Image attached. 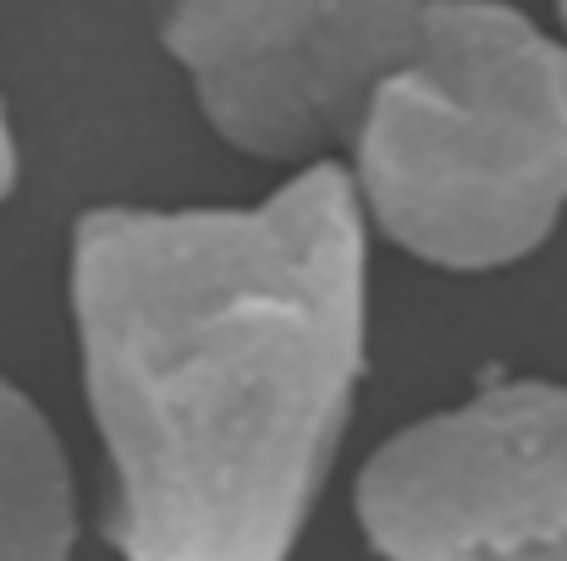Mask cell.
Listing matches in <instances>:
<instances>
[{
	"label": "cell",
	"mask_w": 567,
	"mask_h": 561,
	"mask_svg": "<svg viewBox=\"0 0 567 561\" xmlns=\"http://www.w3.org/2000/svg\"><path fill=\"white\" fill-rule=\"evenodd\" d=\"M380 242L491 276L535 259L567 215V44L513 0L430 17L342 155Z\"/></svg>",
	"instance_id": "obj_2"
},
{
	"label": "cell",
	"mask_w": 567,
	"mask_h": 561,
	"mask_svg": "<svg viewBox=\"0 0 567 561\" xmlns=\"http://www.w3.org/2000/svg\"><path fill=\"white\" fill-rule=\"evenodd\" d=\"M435 11L408 0H337V11L292 50L248 72L188 83L204 127L265 166L309 172L342 160L375 94L413 61Z\"/></svg>",
	"instance_id": "obj_4"
},
{
	"label": "cell",
	"mask_w": 567,
	"mask_h": 561,
	"mask_svg": "<svg viewBox=\"0 0 567 561\" xmlns=\"http://www.w3.org/2000/svg\"><path fill=\"white\" fill-rule=\"evenodd\" d=\"M380 561H567V385L491 374L385 435L353 479Z\"/></svg>",
	"instance_id": "obj_3"
},
{
	"label": "cell",
	"mask_w": 567,
	"mask_h": 561,
	"mask_svg": "<svg viewBox=\"0 0 567 561\" xmlns=\"http://www.w3.org/2000/svg\"><path fill=\"white\" fill-rule=\"evenodd\" d=\"M375 231L342 160L254 204H94L66 309L122 561H292L370 374Z\"/></svg>",
	"instance_id": "obj_1"
},
{
	"label": "cell",
	"mask_w": 567,
	"mask_h": 561,
	"mask_svg": "<svg viewBox=\"0 0 567 561\" xmlns=\"http://www.w3.org/2000/svg\"><path fill=\"white\" fill-rule=\"evenodd\" d=\"M78 479L55 424L0 374V561L78 557Z\"/></svg>",
	"instance_id": "obj_5"
},
{
	"label": "cell",
	"mask_w": 567,
	"mask_h": 561,
	"mask_svg": "<svg viewBox=\"0 0 567 561\" xmlns=\"http://www.w3.org/2000/svg\"><path fill=\"white\" fill-rule=\"evenodd\" d=\"M17 177H22V155H17V127H11V111L0 100V204L17 193Z\"/></svg>",
	"instance_id": "obj_7"
},
{
	"label": "cell",
	"mask_w": 567,
	"mask_h": 561,
	"mask_svg": "<svg viewBox=\"0 0 567 561\" xmlns=\"http://www.w3.org/2000/svg\"><path fill=\"white\" fill-rule=\"evenodd\" d=\"M408 6H419V11H446V6H468V0H408Z\"/></svg>",
	"instance_id": "obj_8"
},
{
	"label": "cell",
	"mask_w": 567,
	"mask_h": 561,
	"mask_svg": "<svg viewBox=\"0 0 567 561\" xmlns=\"http://www.w3.org/2000/svg\"><path fill=\"white\" fill-rule=\"evenodd\" d=\"M331 11L337 0H150L155 44L188 83L292 55Z\"/></svg>",
	"instance_id": "obj_6"
},
{
	"label": "cell",
	"mask_w": 567,
	"mask_h": 561,
	"mask_svg": "<svg viewBox=\"0 0 567 561\" xmlns=\"http://www.w3.org/2000/svg\"><path fill=\"white\" fill-rule=\"evenodd\" d=\"M551 11H557V33H563V44H567V0H551Z\"/></svg>",
	"instance_id": "obj_9"
}]
</instances>
